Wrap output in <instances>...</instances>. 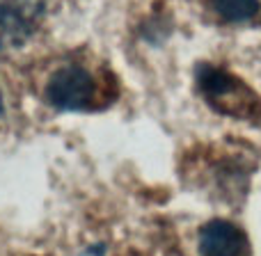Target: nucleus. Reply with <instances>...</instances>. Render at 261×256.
Wrapping results in <instances>:
<instances>
[{"mask_svg": "<svg viewBox=\"0 0 261 256\" xmlns=\"http://www.w3.org/2000/svg\"><path fill=\"white\" fill-rule=\"evenodd\" d=\"M197 82L208 103L225 115L245 117L257 105L254 96L245 90L243 82H239L234 76H229L227 71H222L218 67L202 64L197 69Z\"/></svg>", "mask_w": 261, "mask_h": 256, "instance_id": "2", "label": "nucleus"}, {"mask_svg": "<svg viewBox=\"0 0 261 256\" xmlns=\"http://www.w3.org/2000/svg\"><path fill=\"white\" fill-rule=\"evenodd\" d=\"M202 256H248V236L227 220H213L199 231Z\"/></svg>", "mask_w": 261, "mask_h": 256, "instance_id": "4", "label": "nucleus"}, {"mask_svg": "<svg viewBox=\"0 0 261 256\" xmlns=\"http://www.w3.org/2000/svg\"><path fill=\"white\" fill-rule=\"evenodd\" d=\"M94 78L87 69L78 67V64L58 69L46 85V101L64 112H83V110L94 108Z\"/></svg>", "mask_w": 261, "mask_h": 256, "instance_id": "1", "label": "nucleus"}, {"mask_svg": "<svg viewBox=\"0 0 261 256\" xmlns=\"http://www.w3.org/2000/svg\"><path fill=\"white\" fill-rule=\"evenodd\" d=\"M0 112H3V101H0Z\"/></svg>", "mask_w": 261, "mask_h": 256, "instance_id": "6", "label": "nucleus"}, {"mask_svg": "<svg viewBox=\"0 0 261 256\" xmlns=\"http://www.w3.org/2000/svg\"><path fill=\"white\" fill-rule=\"evenodd\" d=\"M44 0H0V50L23 46L44 18Z\"/></svg>", "mask_w": 261, "mask_h": 256, "instance_id": "3", "label": "nucleus"}, {"mask_svg": "<svg viewBox=\"0 0 261 256\" xmlns=\"http://www.w3.org/2000/svg\"><path fill=\"white\" fill-rule=\"evenodd\" d=\"M211 5L227 23H248L259 14V0H211Z\"/></svg>", "mask_w": 261, "mask_h": 256, "instance_id": "5", "label": "nucleus"}]
</instances>
